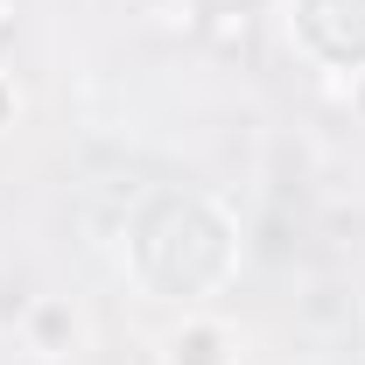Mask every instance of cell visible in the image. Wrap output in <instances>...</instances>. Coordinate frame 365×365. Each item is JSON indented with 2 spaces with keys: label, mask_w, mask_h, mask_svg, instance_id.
I'll list each match as a JSON object with an SVG mask.
<instances>
[{
  "label": "cell",
  "mask_w": 365,
  "mask_h": 365,
  "mask_svg": "<svg viewBox=\"0 0 365 365\" xmlns=\"http://www.w3.org/2000/svg\"><path fill=\"white\" fill-rule=\"evenodd\" d=\"M169 365H232L225 330L218 323H182L176 337H169Z\"/></svg>",
  "instance_id": "cell-2"
},
{
  "label": "cell",
  "mask_w": 365,
  "mask_h": 365,
  "mask_svg": "<svg viewBox=\"0 0 365 365\" xmlns=\"http://www.w3.org/2000/svg\"><path fill=\"white\" fill-rule=\"evenodd\" d=\"M71 337H78V323H71V309H63V302H43V309L29 317V344H36L43 359L71 351Z\"/></svg>",
  "instance_id": "cell-3"
},
{
  "label": "cell",
  "mask_w": 365,
  "mask_h": 365,
  "mask_svg": "<svg viewBox=\"0 0 365 365\" xmlns=\"http://www.w3.org/2000/svg\"><path fill=\"white\" fill-rule=\"evenodd\" d=\"M140 21L169 43H204V21H211V0H140Z\"/></svg>",
  "instance_id": "cell-1"
},
{
  "label": "cell",
  "mask_w": 365,
  "mask_h": 365,
  "mask_svg": "<svg viewBox=\"0 0 365 365\" xmlns=\"http://www.w3.org/2000/svg\"><path fill=\"white\" fill-rule=\"evenodd\" d=\"M14 29H21V0H0V43H7Z\"/></svg>",
  "instance_id": "cell-5"
},
{
  "label": "cell",
  "mask_w": 365,
  "mask_h": 365,
  "mask_svg": "<svg viewBox=\"0 0 365 365\" xmlns=\"http://www.w3.org/2000/svg\"><path fill=\"white\" fill-rule=\"evenodd\" d=\"M246 36H253V14H246V0H211L204 43H218V49H246Z\"/></svg>",
  "instance_id": "cell-4"
},
{
  "label": "cell",
  "mask_w": 365,
  "mask_h": 365,
  "mask_svg": "<svg viewBox=\"0 0 365 365\" xmlns=\"http://www.w3.org/2000/svg\"><path fill=\"white\" fill-rule=\"evenodd\" d=\"M246 7H253V0H246Z\"/></svg>",
  "instance_id": "cell-7"
},
{
  "label": "cell",
  "mask_w": 365,
  "mask_h": 365,
  "mask_svg": "<svg viewBox=\"0 0 365 365\" xmlns=\"http://www.w3.org/2000/svg\"><path fill=\"white\" fill-rule=\"evenodd\" d=\"M7 113H14V85L0 78V127H7Z\"/></svg>",
  "instance_id": "cell-6"
}]
</instances>
